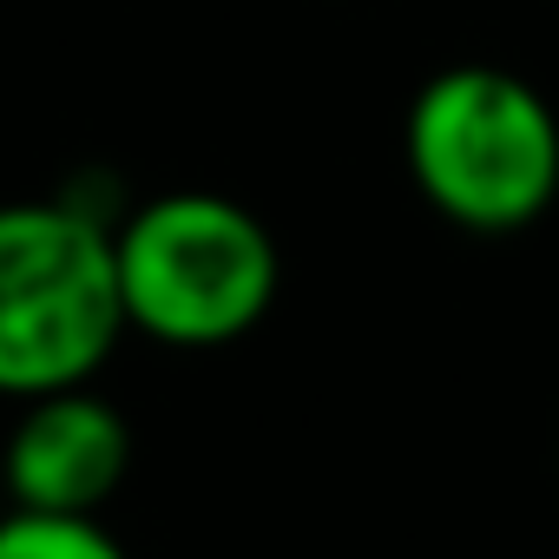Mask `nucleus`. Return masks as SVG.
<instances>
[{"instance_id":"nucleus-1","label":"nucleus","mask_w":559,"mask_h":559,"mask_svg":"<svg viewBox=\"0 0 559 559\" xmlns=\"http://www.w3.org/2000/svg\"><path fill=\"white\" fill-rule=\"evenodd\" d=\"M126 336L112 224L73 198L0 204V395L93 382Z\"/></svg>"},{"instance_id":"nucleus-2","label":"nucleus","mask_w":559,"mask_h":559,"mask_svg":"<svg viewBox=\"0 0 559 559\" xmlns=\"http://www.w3.org/2000/svg\"><path fill=\"white\" fill-rule=\"evenodd\" d=\"M408 178L421 198L480 237L526 230L559 198V119L539 86L507 67H441L408 99Z\"/></svg>"},{"instance_id":"nucleus-3","label":"nucleus","mask_w":559,"mask_h":559,"mask_svg":"<svg viewBox=\"0 0 559 559\" xmlns=\"http://www.w3.org/2000/svg\"><path fill=\"white\" fill-rule=\"evenodd\" d=\"M126 330L171 349H217L250 336L276 304V237L257 211L217 191H165L112 224Z\"/></svg>"},{"instance_id":"nucleus-4","label":"nucleus","mask_w":559,"mask_h":559,"mask_svg":"<svg viewBox=\"0 0 559 559\" xmlns=\"http://www.w3.org/2000/svg\"><path fill=\"white\" fill-rule=\"evenodd\" d=\"M126 467H132V428L93 382L27 395L8 448H0L14 507L34 513H99L119 493Z\"/></svg>"},{"instance_id":"nucleus-5","label":"nucleus","mask_w":559,"mask_h":559,"mask_svg":"<svg viewBox=\"0 0 559 559\" xmlns=\"http://www.w3.org/2000/svg\"><path fill=\"white\" fill-rule=\"evenodd\" d=\"M0 559H126L99 513H34L14 507L0 520Z\"/></svg>"}]
</instances>
